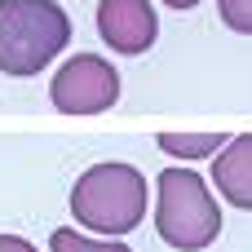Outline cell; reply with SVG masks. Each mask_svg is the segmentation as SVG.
<instances>
[{
  "label": "cell",
  "mask_w": 252,
  "mask_h": 252,
  "mask_svg": "<svg viewBox=\"0 0 252 252\" xmlns=\"http://www.w3.org/2000/svg\"><path fill=\"white\" fill-rule=\"evenodd\" d=\"M71 44V18L58 0H0V71L40 75Z\"/></svg>",
  "instance_id": "cell-1"
},
{
  "label": "cell",
  "mask_w": 252,
  "mask_h": 252,
  "mask_svg": "<svg viewBox=\"0 0 252 252\" xmlns=\"http://www.w3.org/2000/svg\"><path fill=\"white\" fill-rule=\"evenodd\" d=\"M71 213L93 235H128L146 217V177L133 164H93L71 186Z\"/></svg>",
  "instance_id": "cell-2"
},
{
  "label": "cell",
  "mask_w": 252,
  "mask_h": 252,
  "mask_svg": "<svg viewBox=\"0 0 252 252\" xmlns=\"http://www.w3.org/2000/svg\"><path fill=\"white\" fill-rule=\"evenodd\" d=\"M155 195V230L168 248L199 252L221 235V208L195 168H164Z\"/></svg>",
  "instance_id": "cell-3"
},
{
  "label": "cell",
  "mask_w": 252,
  "mask_h": 252,
  "mask_svg": "<svg viewBox=\"0 0 252 252\" xmlns=\"http://www.w3.org/2000/svg\"><path fill=\"white\" fill-rule=\"evenodd\" d=\"M49 93H53V106L62 115H102L120 102V75L106 58L75 53L58 66Z\"/></svg>",
  "instance_id": "cell-4"
},
{
  "label": "cell",
  "mask_w": 252,
  "mask_h": 252,
  "mask_svg": "<svg viewBox=\"0 0 252 252\" xmlns=\"http://www.w3.org/2000/svg\"><path fill=\"white\" fill-rule=\"evenodd\" d=\"M97 35L115 53L137 58L155 44L159 18H155L151 0H97Z\"/></svg>",
  "instance_id": "cell-5"
},
{
  "label": "cell",
  "mask_w": 252,
  "mask_h": 252,
  "mask_svg": "<svg viewBox=\"0 0 252 252\" xmlns=\"http://www.w3.org/2000/svg\"><path fill=\"white\" fill-rule=\"evenodd\" d=\"M213 186H217L221 199H230L235 208L252 213V133L230 137L213 155Z\"/></svg>",
  "instance_id": "cell-6"
},
{
  "label": "cell",
  "mask_w": 252,
  "mask_h": 252,
  "mask_svg": "<svg viewBox=\"0 0 252 252\" xmlns=\"http://www.w3.org/2000/svg\"><path fill=\"white\" fill-rule=\"evenodd\" d=\"M226 142H230L226 128H208V133H159V151L173 155V159H213Z\"/></svg>",
  "instance_id": "cell-7"
},
{
  "label": "cell",
  "mask_w": 252,
  "mask_h": 252,
  "mask_svg": "<svg viewBox=\"0 0 252 252\" xmlns=\"http://www.w3.org/2000/svg\"><path fill=\"white\" fill-rule=\"evenodd\" d=\"M49 252H133V248L124 239H89V235H75L71 226H62L49 235Z\"/></svg>",
  "instance_id": "cell-8"
},
{
  "label": "cell",
  "mask_w": 252,
  "mask_h": 252,
  "mask_svg": "<svg viewBox=\"0 0 252 252\" xmlns=\"http://www.w3.org/2000/svg\"><path fill=\"white\" fill-rule=\"evenodd\" d=\"M221 9V22L239 35H252V0H217Z\"/></svg>",
  "instance_id": "cell-9"
},
{
  "label": "cell",
  "mask_w": 252,
  "mask_h": 252,
  "mask_svg": "<svg viewBox=\"0 0 252 252\" xmlns=\"http://www.w3.org/2000/svg\"><path fill=\"white\" fill-rule=\"evenodd\" d=\"M0 252H40V248L27 244V239H18V235H0Z\"/></svg>",
  "instance_id": "cell-10"
},
{
  "label": "cell",
  "mask_w": 252,
  "mask_h": 252,
  "mask_svg": "<svg viewBox=\"0 0 252 252\" xmlns=\"http://www.w3.org/2000/svg\"><path fill=\"white\" fill-rule=\"evenodd\" d=\"M164 4H168V9H195L199 0H164Z\"/></svg>",
  "instance_id": "cell-11"
}]
</instances>
